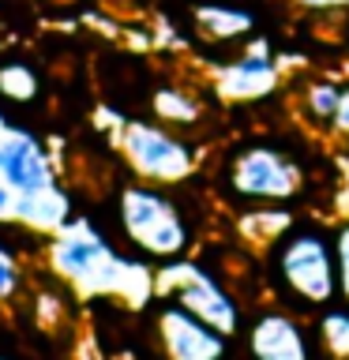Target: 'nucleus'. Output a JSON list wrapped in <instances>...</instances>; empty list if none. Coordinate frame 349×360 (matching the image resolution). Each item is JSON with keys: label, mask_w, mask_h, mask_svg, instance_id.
I'll use <instances>...</instances> for the list:
<instances>
[{"label": "nucleus", "mask_w": 349, "mask_h": 360, "mask_svg": "<svg viewBox=\"0 0 349 360\" xmlns=\"http://www.w3.org/2000/svg\"><path fill=\"white\" fill-rule=\"evenodd\" d=\"M113 244L146 266L184 259L199 244V218L180 188L120 176L106 207Z\"/></svg>", "instance_id": "nucleus-1"}, {"label": "nucleus", "mask_w": 349, "mask_h": 360, "mask_svg": "<svg viewBox=\"0 0 349 360\" xmlns=\"http://www.w3.org/2000/svg\"><path fill=\"white\" fill-rule=\"evenodd\" d=\"M270 300L286 308L312 315L331 308L338 297V259H334V233L319 218H293L289 229L267 248L263 270Z\"/></svg>", "instance_id": "nucleus-2"}, {"label": "nucleus", "mask_w": 349, "mask_h": 360, "mask_svg": "<svg viewBox=\"0 0 349 360\" xmlns=\"http://www.w3.org/2000/svg\"><path fill=\"white\" fill-rule=\"evenodd\" d=\"M214 184L233 210L293 207L308 191V169L300 154L274 139H244L225 146L214 165Z\"/></svg>", "instance_id": "nucleus-3"}, {"label": "nucleus", "mask_w": 349, "mask_h": 360, "mask_svg": "<svg viewBox=\"0 0 349 360\" xmlns=\"http://www.w3.org/2000/svg\"><path fill=\"white\" fill-rule=\"evenodd\" d=\"M117 154L128 176L165 188H184L199 173V146L184 131L165 128L154 117H128L117 131Z\"/></svg>", "instance_id": "nucleus-4"}, {"label": "nucleus", "mask_w": 349, "mask_h": 360, "mask_svg": "<svg viewBox=\"0 0 349 360\" xmlns=\"http://www.w3.org/2000/svg\"><path fill=\"white\" fill-rule=\"evenodd\" d=\"M151 278H154L158 297L177 300L180 308H188L191 315L207 319L210 326H218V330L229 334V338L241 334L244 315H248L244 297L196 252L184 255V259H173V263L154 266Z\"/></svg>", "instance_id": "nucleus-5"}, {"label": "nucleus", "mask_w": 349, "mask_h": 360, "mask_svg": "<svg viewBox=\"0 0 349 360\" xmlns=\"http://www.w3.org/2000/svg\"><path fill=\"white\" fill-rule=\"evenodd\" d=\"M139 330L151 345L154 360H241L236 338L222 334L218 326L191 315L169 297H151L139 308Z\"/></svg>", "instance_id": "nucleus-6"}, {"label": "nucleus", "mask_w": 349, "mask_h": 360, "mask_svg": "<svg viewBox=\"0 0 349 360\" xmlns=\"http://www.w3.org/2000/svg\"><path fill=\"white\" fill-rule=\"evenodd\" d=\"M236 345L241 360H319L312 319L278 300H259L248 308Z\"/></svg>", "instance_id": "nucleus-7"}, {"label": "nucleus", "mask_w": 349, "mask_h": 360, "mask_svg": "<svg viewBox=\"0 0 349 360\" xmlns=\"http://www.w3.org/2000/svg\"><path fill=\"white\" fill-rule=\"evenodd\" d=\"M281 68L263 38H248V49L214 68V90L225 101H263L278 90Z\"/></svg>", "instance_id": "nucleus-8"}, {"label": "nucleus", "mask_w": 349, "mask_h": 360, "mask_svg": "<svg viewBox=\"0 0 349 360\" xmlns=\"http://www.w3.org/2000/svg\"><path fill=\"white\" fill-rule=\"evenodd\" d=\"M0 180L15 195H34V191L61 184L53 169V154L30 131H11L0 139Z\"/></svg>", "instance_id": "nucleus-9"}, {"label": "nucleus", "mask_w": 349, "mask_h": 360, "mask_svg": "<svg viewBox=\"0 0 349 360\" xmlns=\"http://www.w3.org/2000/svg\"><path fill=\"white\" fill-rule=\"evenodd\" d=\"M191 30L210 45H241L255 34V11L241 0H196Z\"/></svg>", "instance_id": "nucleus-10"}, {"label": "nucleus", "mask_w": 349, "mask_h": 360, "mask_svg": "<svg viewBox=\"0 0 349 360\" xmlns=\"http://www.w3.org/2000/svg\"><path fill=\"white\" fill-rule=\"evenodd\" d=\"M68 210H72L68 191L61 184H53L45 191H34V195H15L11 221L23 225V229H34V233L49 236V233H61V229H72L75 225V218Z\"/></svg>", "instance_id": "nucleus-11"}, {"label": "nucleus", "mask_w": 349, "mask_h": 360, "mask_svg": "<svg viewBox=\"0 0 349 360\" xmlns=\"http://www.w3.org/2000/svg\"><path fill=\"white\" fill-rule=\"evenodd\" d=\"M42 94H45V83L34 60H27V56L0 60V101L8 109H30L42 101Z\"/></svg>", "instance_id": "nucleus-12"}, {"label": "nucleus", "mask_w": 349, "mask_h": 360, "mask_svg": "<svg viewBox=\"0 0 349 360\" xmlns=\"http://www.w3.org/2000/svg\"><path fill=\"white\" fill-rule=\"evenodd\" d=\"M338 101H342V83H334V79H326V75H312L308 83L297 90V112H300V120L315 131H331L334 128Z\"/></svg>", "instance_id": "nucleus-13"}, {"label": "nucleus", "mask_w": 349, "mask_h": 360, "mask_svg": "<svg viewBox=\"0 0 349 360\" xmlns=\"http://www.w3.org/2000/svg\"><path fill=\"white\" fill-rule=\"evenodd\" d=\"M151 112L165 128L188 131L203 120V98L188 86H158L151 94Z\"/></svg>", "instance_id": "nucleus-14"}, {"label": "nucleus", "mask_w": 349, "mask_h": 360, "mask_svg": "<svg viewBox=\"0 0 349 360\" xmlns=\"http://www.w3.org/2000/svg\"><path fill=\"white\" fill-rule=\"evenodd\" d=\"M312 338L319 360H349V304L334 300L312 315Z\"/></svg>", "instance_id": "nucleus-15"}, {"label": "nucleus", "mask_w": 349, "mask_h": 360, "mask_svg": "<svg viewBox=\"0 0 349 360\" xmlns=\"http://www.w3.org/2000/svg\"><path fill=\"white\" fill-rule=\"evenodd\" d=\"M334 259H338V297L349 304V221L334 229Z\"/></svg>", "instance_id": "nucleus-16"}, {"label": "nucleus", "mask_w": 349, "mask_h": 360, "mask_svg": "<svg viewBox=\"0 0 349 360\" xmlns=\"http://www.w3.org/2000/svg\"><path fill=\"white\" fill-rule=\"evenodd\" d=\"M297 11L304 15H315V19H338V15H349V0H289Z\"/></svg>", "instance_id": "nucleus-17"}, {"label": "nucleus", "mask_w": 349, "mask_h": 360, "mask_svg": "<svg viewBox=\"0 0 349 360\" xmlns=\"http://www.w3.org/2000/svg\"><path fill=\"white\" fill-rule=\"evenodd\" d=\"M23 292V270L11 255H0V300H15Z\"/></svg>", "instance_id": "nucleus-18"}, {"label": "nucleus", "mask_w": 349, "mask_h": 360, "mask_svg": "<svg viewBox=\"0 0 349 360\" xmlns=\"http://www.w3.org/2000/svg\"><path fill=\"white\" fill-rule=\"evenodd\" d=\"M331 131H338V135H345L349 139V83L342 86V101H338V112H334V128Z\"/></svg>", "instance_id": "nucleus-19"}, {"label": "nucleus", "mask_w": 349, "mask_h": 360, "mask_svg": "<svg viewBox=\"0 0 349 360\" xmlns=\"http://www.w3.org/2000/svg\"><path fill=\"white\" fill-rule=\"evenodd\" d=\"M11 207H15V191H11L4 180H0V221L11 218Z\"/></svg>", "instance_id": "nucleus-20"}]
</instances>
